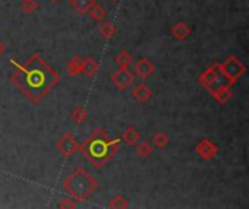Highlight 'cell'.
Segmentation results:
<instances>
[{
  "mask_svg": "<svg viewBox=\"0 0 249 209\" xmlns=\"http://www.w3.org/2000/svg\"><path fill=\"white\" fill-rule=\"evenodd\" d=\"M82 68H83V58L79 57V55H76L71 60H69V63L66 65V71L71 77H76V76L82 74Z\"/></svg>",
  "mask_w": 249,
  "mask_h": 209,
  "instance_id": "cell-14",
  "label": "cell"
},
{
  "mask_svg": "<svg viewBox=\"0 0 249 209\" xmlns=\"http://www.w3.org/2000/svg\"><path fill=\"white\" fill-rule=\"evenodd\" d=\"M191 32H193L191 26L184 22H178V23L172 25V28H171V35L178 41H185L191 35Z\"/></svg>",
  "mask_w": 249,
  "mask_h": 209,
  "instance_id": "cell-10",
  "label": "cell"
},
{
  "mask_svg": "<svg viewBox=\"0 0 249 209\" xmlns=\"http://www.w3.org/2000/svg\"><path fill=\"white\" fill-rule=\"evenodd\" d=\"M114 61L117 63L118 67H128L131 64V61H133V57L130 55L128 51H121V52H118L115 55Z\"/></svg>",
  "mask_w": 249,
  "mask_h": 209,
  "instance_id": "cell-22",
  "label": "cell"
},
{
  "mask_svg": "<svg viewBox=\"0 0 249 209\" xmlns=\"http://www.w3.org/2000/svg\"><path fill=\"white\" fill-rule=\"evenodd\" d=\"M134 80H136V76H134V73H131V70H128V67H120L111 76L112 84L121 92L127 90L134 83Z\"/></svg>",
  "mask_w": 249,
  "mask_h": 209,
  "instance_id": "cell-7",
  "label": "cell"
},
{
  "mask_svg": "<svg viewBox=\"0 0 249 209\" xmlns=\"http://www.w3.org/2000/svg\"><path fill=\"white\" fill-rule=\"evenodd\" d=\"M69 1H70L71 7H73L77 13H80V15L88 13V10L96 3L95 0H69Z\"/></svg>",
  "mask_w": 249,
  "mask_h": 209,
  "instance_id": "cell-18",
  "label": "cell"
},
{
  "mask_svg": "<svg viewBox=\"0 0 249 209\" xmlns=\"http://www.w3.org/2000/svg\"><path fill=\"white\" fill-rule=\"evenodd\" d=\"M63 189L77 202L88 201L98 189V182L90 173L82 167H77L63 180Z\"/></svg>",
  "mask_w": 249,
  "mask_h": 209,
  "instance_id": "cell-3",
  "label": "cell"
},
{
  "mask_svg": "<svg viewBox=\"0 0 249 209\" xmlns=\"http://www.w3.org/2000/svg\"><path fill=\"white\" fill-rule=\"evenodd\" d=\"M3 51H4V45L0 42V55H1V52H3Z\"/></svg>",
  "mask_w": 249,
  "mask_h": 209,
  "instance_id": "cell-26",
  "label": "cell"
},
{
  "mask_svg": "<svg viewBox=\"0 0 249 209\" xmlns=\"http://www.w3.org/2000/svg\"><path fill=\"white\" fill-rule=\"evenodd\" d=\"M108 1H111V3H115V1H118V0H108Z\"/></svg>",
  "mask_w": 249,
  "mask_h": 209,
  "instance_id": "cell-27",
  "label": "cell"
},
{
  "mask_svg": "<svg viewBox=\"0 0 249 209\" xmlns=\"http://www.w3.org/2000/svg\"><path fill=\"white\" fill-rule=\"evenodd\" d=\"M10 81L34 105H38L60 83V76L39 54H32L25 63L15 67Z\"/></svg>",
  "mask_w": 249,
  "mask_h": 209,
  "instance_id": "cell-1",
  "label": "cell"
},
{
  "mask_svg": "<svg viewBox=\"0 0 249 209\" xmlns=\"http://www.w3.org/2000/svg\"><path fill=\"white\" fill-rule=\"evenodd\" d=\"M20 10L26 15H32L39 9V3L36 0H22L19 4Z\"/></svg>",
  "mask_w": 249,
  "mask_h": 209,
  "instance_id": "cell-21",
  "label": "cell"
},
{
  "mask_svg": "<svg viewBox=\"0 0 249 209\" xmlns=\"http://www.w3.org/2000/svg\"><path fill=\"white\" fill-rule=\"evenodd\" d=\"M80 148V144L77 143L76 137L70 132L64 134L57 143H55V150L63 156V157H71L74 153H77Z\"/></svg>",
  "mask_w": 249,
  "mask_h": 209,
  "instance_id": "cell-6",
  "label": "cell"
},
{
  "mask_svg": "<svg viewBox=\"0 0 249 209\" xmlns=\"http://www.w3.org/2000/svg\"><path fill=\"white\" fill-rule=\"evenodd\" d=\"M50 1H57V0H50Z\"/></svg>",
  "mask_w": 249,
  "mask_h": 209,
  "instance_id": "cell-28",
  "label": "cell"
},
{
  "mask_svg": "<svg viewBox=\"0 0 249 209\" xmlns=\"http://www.w3.org/2000/svg\"><path fill=\"white\" fill-rule=\"evenodd\" d=\"M152 95H153L152 89L144 83H139L133 90V96L139 103H147L150 100Z\"/></svg>",
  "mask_w": 249,
  "mask_h": 209,
  "instance_id": "cell-11",
  "label": "cell"
},
{
  "mask_svg": "<svg viewBox=\"0 0 249 209\" xmlns=\"http://www.w3.org/2000/svg\"><path fill=\"white\" fill-rule=\"evenodd\" d=\"M58 208H63V209L76 208V201H74V199H71V198H63V199L58 202Z\"/></svg>",
  "mask_w": 249,
  "mask_h": 209,
  "instance_id": "cell-25",
  "label": "cell"
},
{
  "mask_svg": "<svg viewBox=\"0 0 249 209\" xmlns=\"http://www.w3.org/2000/svg\"><path fill=\"white\" fill-rule=\"evenodd\" d=\"M108 207L112 209H127L130 207V204L124 196H115L114 199H111Z\"/></svg>",
  "mask_w": 249,
  "mask_h": 209,
  "instance_id": "cell-24",
  "label": "cell"
},
{
  "mask_svg": "<svg viewBox=\"0 0 249 209\" xmlns=\"http://www.w3.org/2000/svg\"><path fill=\"white\" fill-rule=\"evenodd\" d=\"M98 71H99V64H98V61H96L92 55H89V57L83 58V68H82V74H85L88 79H92Z\"/></svg>",
  "mask_w": 249,
  "mask_h": 209,
  "instance_id": "cell-13",
  "label": "cell"
},
{
  "mask_svg": "<svg viewBox=\"0 0 249 209\" xmlns=\"http://www.w3.org/2000/svg\"><path fill=\"white\" fill-rule=\"evenodd\" d=\"M136 153L139 157H149L153 153V147L149 141H143L140 144H137L136 147Z\"/></svg>",
  "mask_w": 249,
  "mask_h": 209,
  "instance_id": "cell-23",
  "label": "cell"
},
{
  "mask_svg": "<svg viewBox=\"0 0 249 209\" xmlns=\"http://www.w3.org/2000/svg\"><path fill=\"white\" fill-rule=\"evenodd\" d=\"M121 140H123L127 145L133 147V145H136V144L139 143V140H140V134H139V131H137L136 128L128 127V128L123 132Z\"/></svg>",
  "mask_w": 249,
  "mask_h": 209,
  "instance_id": "cell-16",
  "label": "cell"
},
{
  "mask_svg": "<svg viewBox=\"0 0 249 209\" xmlns=\"http://www.w3.org/2000/svg\"><path fill=\"white\" fill-rule=\"evenodd\" d=\"M196 153L198 154L200 159L210 161L219 154V147L209 138H204V140L198 141V144L196 145Z\"/></svg>",
  "mask_w": 249,
  "mask_h": 209,
  "instance_id": "cell-8",
  "label": "cell"
},
{
  "mask_svg": "<svg viewBox=\"0 0 249 209\" xmlns=\"http://www.w3.org/2000/svg\"><path fill=\"white\" fill-rule=\"evenodd\" d=\"M198 81L200 84L207 89L210 93L213 90H216L217 87H220L222 84H228L225 77L222 76L220 70H219V63H214L213 65H210L200 77H198Z\"/></svg>",
  "mask_w": 249,
  "mask_h": 209,
  "instance_id": "cell-5",
  "label": "cell"
},
{
  "mask_svg": "<svg viewBox=\"0 0 249 209\" xmlns=\"http://www.w3.org/2000/svg\"><path fill=\"white\" fill-rule=\"evenodd\" d=\"M99 33H101L105 39H111V38L117 33V26H115L112 22H101Z\"/></svg>",
  "mask_w": 249,
  "mask_h": 209,
  "instance_id": "cell-19",
  "label": "cell"
},
{
  "mask_svg": "<svg viewBox=\"0 0 249 209\" xmlns=\"http://www.w3.org/2000/svg\"><path fill=\"white\" fill-rule=\"evenodd\" d=\"M152 143H153V145H155L156 148L163 150V148H166V147L169 145V137H168L165 132L159 131V132H156V134L152 137Z\"/></svg>",
  "mask_w": 249,
  "mask_h": 209,
  "instance_id": "cell-20",
  "label": "cell"
},
{
  "mask_svg": "<svg viewBox=\"0 0 249 209\" xmlns=\"http://www.w3.org/2000/svg\"><path fill=\"white\" fill-rule=\"evenodd\" d=\"M120 143L121 140L118 138L111 140L104 129H96L80 144L79 151L93 167H104L118 153Z\"/></svg>",
  "mask_w": 249,
  "mask_h": 209,
  "instance_id": "cell-2",
  "label": "cell"
},
{
  "mask_svg": "<svg viewBox=\"0 0 249 209\" xmlns=\"http://www.w3.org/2000/svg\"><path fill=\"white\" fill-rule=\"evenodd\" d=\"M155 71V64L149 60V58H144L142 57L136 64H134V74L139 76L140 79L146 80L149 79Z\"/></svg>",
  "mask_w": 249,
  "mask_h": 209,
  "instance_id": "cell-9",
  "label": "cell"
},
{
  "mask_svg": "<svg viewBox=\"0 0 249 209\" xmlns=\"http://www.w3.org/2000/svg\"><path fill=\"white\" fill-rule=\"evenodd\" d=\"M219 70L222 76L225 77L228 86H233L238 83V80L245 76L247 73V65L236 57V55H229L223 63H219Z\"/></svg>",
  "mask_w": 249,
  "mask_h": 209,
  "instance_id": "cell-4",
  "label": "cell"
},
{
  "mask_svg": "<svg viewBox=\"0 0 249 209\" xmlns=\"http://www.w3.org/2000/svg\"><path fill=\"white\" fill-rule=\"evenodd\" d=\"M212 96L214 100H217L220 105H225L228 103L231 99H232V90H231V86L228 84H222L220 87H217L216 90L212 92Z\"/></svg>",
  "mask_w": 249,
  "mask_h": 209,
  "instance_id": "cell-12",
  "label": "cell"
},
{
  "mask_svg": "<svg viewBox=\"0 0 249 209\" xmlns=\"http://www.w3.org/2000/svg\"><path fill=\"white\" fill-rule=\"evenodd\" d=\"M88 15H89V17H90L95 23H101V22H104L105 17H107V10H105V7H104L102 4L95 3V4L88 10Z\"/></svg>",
  "mask_w": 249,
  "mask_h": 209,
  "instance_id": "cell-15",
  "label": "cell"
},
{
  "mask_svg": "<svg viewBox=\"0 0 249 209\" xmlns=\"http://www.w3.org/2000/svg\"><path fill=\"white\" fill-rule=\"evenodd\" d=\"M88 112L83 106H76L74 109H71L70 112V119L74 125H82L83 122H86L88 119Z\"/></svg>",
  "mask_w": 249,
  "mask_h": 209,
  "instance_id": "cell-17",
  "label": "cell"
}]
</instances>
